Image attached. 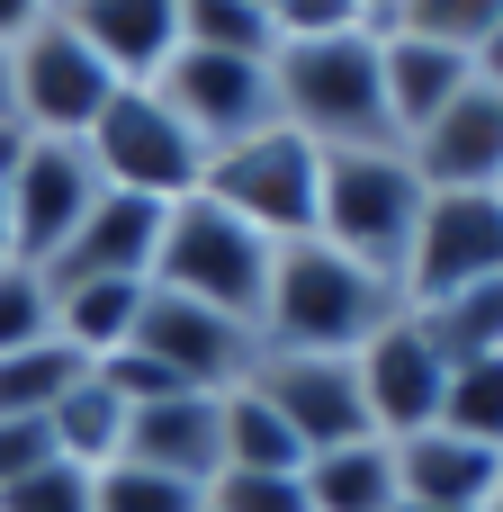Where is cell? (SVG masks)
I'll return each mask as SVG.
<instances>
[{"mask_svg":"<svg viewBox=\"0 0 503 512\" xmlns=\"http://www.w3.org/2000/svg\"><path fill=\"white\" fill-rule=\"evenodd\" d=\"M270 90H279V126H297L315 153H369L396 144L387 126V81H378V0L360 27L342 36H306L270 54Z\"/></svg>","mask_w":503,"mask_h":512,"instance_id":"cell-1","label":"cell"},{"mask_svg":"<svg viewBox=\"0 0 503 512\" xmlns=\"http://www.w3.org/2000/svg\"><path fill=\"white\" fill-rule=\"evenodd\" d=\"M387 315H396V279H378L306 234V243H279L252 342L261 351H360Z\"/></svg>","mask_w":503,"mask_h":512,"instance_id":"cell-2","label":"cell"},{"mask_svg":"<svg viewBox=\"0 0 503 512\" xmlns=\"http://www.w3.org/2000/svg\"><path fill=\"white\" fill-rule=\"evenodd\" d=\"M423 180L405 162V144H369V153H324V189H315V243H333L342 261L396 279L405 243L423 225Z\"/></svg>","mask_w":503,"mask_h":512,"instance_id":"cell-3","label":"cell"},{"mask_svg":"<svg viewBox=\"0 0 503 512\" xmlns=\"http://www.w3.org/2000/svg\"><path fill=\"white\" fill-rule=\"evenodd\" d=\"M270 261H279V243H261L243 216H225L216 198H180V207L162 216L153 279H144V288H171V297H189V306H216L225 324H261Z\"/></svg>","mask_w":503,"mask_h":512,"instance_id":"cell-4","label":"cell"},{"mask_svg":"<svg viewBox=\"0 0 503 512\" xmlns=\"http://www.w3.org/2000/svg\"><path fill=\"white\" fill-rule=\"evenodd\" d=\"M108 99H117V81H108V63L72 36L63 0H36L27 36L9 45V117H18L36 144H81Z\"/></svg>","mask_w":503,"mask_h":512,"instance_id":"cell-5","label":"cell"},{"mask_svg":"<svg viewBox=\"0 0 503 512\" xmlns=\"http://www.w3.org/2000/svg\"><path fill=\"white\" fill-rule=\"evenodd\" d=\"M486 279H503V189H432L405 243V270H396V306L432 315Z\"/></svg>","mask_w":503,"mask_h":512,"instance_id":"cell-6","label":"cell"},{"mask_svg":"<svg viewBox=\"0 0 503 512\" xmlns=\"http://www.w3.org/2000/svg\"><path fill=\"white\" fill-rule=\"evenodd\" d=\"M81 153H90L99 189L153 198V207H180V198H198V180H207V153L189 144V126H180L153 90H117V99L99 108V126L81 135Z\"/></svg>","mask_w":503,"mask_h":512,"instance_id":"cell-7","label":"cell"},{"mask_svg":"<svg viewBox=\"0 0 503 512\" xmlns=\"http://www.w3.org/2000/svg\"><path fill=\"white\" fill-rule=\"evenodd\" d=\"M315 189H324V153L297 126H270V135L216 153L207 180H198V198H216L225 216H243L261 243H306L315 234Z\"/></svg>","mask_w":503,"mask_h":512,"instance_id":"cell-8","label":"cell"},{"mask_svg":"<svg viewBox=\"0 0 503 512\" xmlns=\"http://www.w3.org/2000/svg\"><path fill=\"white\" fill-rule=\"evenodd\" d=\"M153 99L189 126V144L216 162L252 135L279 126V90H270V63H243V54H207V45H180L153 81Z\"/></svg>","mask_w":503,"mask_h":512,"instance_id":"cell-9","label":"cell"},{"mask_svg":"<svg viewBox=\"0 0 503 512\" xmlns=\"http://www.w3.org/2000/svg\"><path fill=\"white\" fill-rule=\"evenodd\" d=\"M279 423L288 441L315 459V450H351V441H378L369 414H360V369L351 351H252V378H243Z\"/></svg>","mask_w":503,"mask_h":512,"instance_id":"cell-10","label":"cell"},{"mask_svg":"<svg viewBox=\"0 0 503 512\" xmlns=\"http://www.w3.org/2000/svg\"><path fill=\"white\" fill-rule=\"evenodd\" d=\"M126 351H144L171 387H189V396H225V387H243L252 378V324H225L216 306H189V297H171V288H144V306H135V333H126Z\"/></svg>","mask_w":503,"mask_h":512,"instance_id":"cell-11","label":"cell"},{"mask_svg":"<svg viewBox=\"0 0 503 512\" xmlns=\"http://www.w3.org/2000/svg\"><path fill=\"white\" fill-rule=\"evenodd\" d=\"M351 369H360V414H369V432L378 441H414V432H432L441 423V387H450V360H441V342L423 333V315H387L360 351H351Z\"/></svg>","mask_w":503,"mask_h":512,"instance_id":"cell-12","label":"cell"},{"mask_svg":"<svg viewBox=\"0 0 503 512\" xmlns=\"http://www.w3.org/2000/svg\"><path fill=\"white\" fill-rule=\"evenodd\" d=\"M99 207V171H90V153L81 144H27V162H18V180H9V198H0V216H9V252L18 261H54L63 243H72V225Z\"/></svg>","mask_w":503,"mask_h":512,"instance_id":"cell-13","label":"cell"},{"mask_svg":"<svg viewBox=\"0 0 503 512\" xmlns=\"http://www.w3.org/2000/svg\"><path fill=\"white\" fill-rule=\"evenodd\" d=\"M423 189H503V90L468 81L414 144H405Z\"/></svg>","mask_w":503,"mask_h":512,"instance_id":"cell-14","label":"cell"},{"mask_svg":"<svg viewBox=\"0 0 503 512\" xmlns=\"http://www.w3.org/2000/svg\"><path fill=\"white\" fill-rule=\"evenodd\" d=\"M63 18L108 63L117 90H153L162 63L180 54V0H63Z\"/></svg>","mask_w":503,"mask_h":512,"instance_id":"cell-15","label":"cell"},{"mask_svg":"<svg viewBox=\"0 0 503 512\" xmlns=\"http://www.w3.org/2000/svg\"><path fill=\"white\" fill-rule=\"evenodd\" d=\"M162 216H171V207H153V198L99 189V207H90V216L72 225V243L45 261V279H54V288H81V279H153Z\"/></svg>","mask_w":503,"mask_h":512,"instance_id":"cell-16","label":"cell"},{"mask_svg":"<svg viewBox=\"0 0 503 512\" xmlns=\"http://www.w3.org/2000/svg\"><path fill=\"white\" fill-rule=\"evenodd\" d=\"M378 81H387V126H396V144H414V135L477 81V63H468V54H441V45H423V36H405V27L387 18V0H378Z\"/></svg>","mask_w":503,"mask_h":512,"instance_id":"cell-17","label":"cell"},{"mask_svg":"<svg viewBox=\"0 0 503 512\" xmlns=\"http://www.w3.org/2000/svg\"><path fill=\"white\" fill-rule=\"evenodd\" d=\"M387 459H396V495L423 512H486L503 486V459L495 450H477V441H459V432H414V441H387Z\"/></svg>","mask_w":503,"mask_h":512,"instance_id":"cell-18","label":"cell"},{"mask_svg":"<svg viewBox=\"0 0 503 512\" xmlns=\"http://www.w3.org/2000/svg\"><path fill=\"white\" fill-rule=\"evenodd\" d=\"M126 468H153V477H180V486L207 495V477L225 468L216 396H162V405H135V423H126Z\"/></svg>","mask_w":503,"mask_h":512,"instance_id":"cell-19","label":"cell"},{"mask_svg":"<svg viewBox=\"0 0 503 512\" xmlns=\"http://www.w3.org/2000/svg\"><path fill=\"white\" fill-rule=\"evenodd\" d=\"M126 423H135V405L117 396V387H99V369L45 414V432H54V459L63 468H81V477H99V468H117L126 459Z\"/></svg>","mask_w":503,"mask_h":512,"instance_id":"cell-20","label":"cell"},{"mask_svg":"<svg viewBox=\"0 0 503 512\" xmlns=\"http://www.w3.org/2000/svg\"><path fill=\"white\" fill-rule=\"evenodd\" d=\"M297 486H306V512H396V459H387V441H351V450H315L306 468H297Z\"/></svg>","mask_w":503,"mask_h":512,"instance_id":"cell-21","label":"cell"},{"mask_svg":"<svg viewBox=\"0 0 503 512\" xmlns=\"http://www.w3.org/2000/svg\"><path fill=\"white\" fill-rule=\"evenodd\" d=\"M135 306H144V279H81V288H54V342H72L81 360H108V351H126Z\"/></svg>","mask_w":503,"mask_h":512,"instance_id":"cell-22","label":"cell"},{"mask_svg":"<svg viewBox=\"0 0 503 512\" xmlns=\"http://www.w3.org/2000/svg\"><path fill=\"white\" fill-rule=\"evenodd\" d=\"M216 441H225V468H243V477H297L306 468V450L288 441V423L252 396V387H225L216 396ZM216 468V477H225Z\"/></svg>","mask_w":503,"mask_h":512,"instance_id":"cell-23","label":"cell"},{"mask_svg":"<svg viewBox=\"0 0 503 512\" xmlns=\"http://www.w3.org/2000/svg\"><path fill=\"white\" fill-rule=\"evenodd\" d=\"M90 378V360L72 342H36V351H9L0 360V423H45L72 387Z\"/></svg>","mask_w":503,"mask_h":512,"instance_id":"cell-24","label":"cell"},{"mask_svg":"<svg viewBox=\"0 0 503 512\" xmlns=\"http://www.w3.org/2000/svg\"><path fill=\"white\" fill-rule=\"evenodd\" d=\"M180 45L270 63L279 54V18H270V0H180Z\"/></svg>","mask_w":503,"mask_h":512,"instance_id":"cell-25","label":"cell"},{"mask_svg":"<svg viewBox=\"0 0 503 512\" xmlns=\"http://www.w3.org/2000/svg\"><path fill=\"white\" fill-rule=\"evenodd\" d=\"M441 432H459V441H477V450L503 459V360H450Z\"/></svg>","mask_w":503,"mask_h":512,"instance_id":"cell-26","label":"cell"},{"mask_svg":"<svg viewBox=\"0 0 503 512\" xmlns=\"http://www.w3.org/2000/svg\"><path fill=\"white\" fill-rule=\"evenodd\" d=\"M423 333L441 342V360H503V279L459 288L450 306H432V315H423Z\"/></svg>","mask_w":503,"mask_h":512,"instance_id":"cell-27","label":"cell"},{"mask_svg":"<svg viewBox=\"0 0 503 512\" xmlns=\"http://www.w3.org/2000/svg\"><path fill=\"white\" fill-rule=\"evenodd\" d=\"M405 36H423V45H441V54H468L477 63V45L495 36V18H503V0H396L387 9Z\"/></svg>","mask_w":503,"mask_h":512,"instance_id":"cell-28","label":"cell"},{"mask_svg":"<svg viewBox=\"0 0 503 512\" xmlns=\"http://www.w3.org/2000/svg\"><path fill=\"white\" fill-rule=\"evenodd\" d=\"M54 342V279L36 261H0V360Z\"/></svg>","mask_w":503,"mask_h":512,"instance_id":"cell-29","label":"cell"},{"mask_svg":"<svg viewBox=\"0 0 503 512\" xmlns=\"http://www.w3.org/2000/svg\"><path fill=\"white\" fill-rule=\"evenodd\" d=\"M90 512H207L198 486H180V477H153V468H99L90 477Z\"/></svg>","mask_w":503,"mask_h":512,"instance_id":"cell-30","label":"cell"},{"mask_svg":"<svg viewBox=\"0 0 503 512\" xmlns=\"http://www.w3.org/2000/svg\"><path fill=\"white\" fill-rule=\"evenodd\" d=\"M207 512H306V486L297 477H243V468H225V477H207Z\"/></svg>","mask_w":503,"mask_h":512,"instance_id":"cell-31","label":"cell"},{"mask_svg":"<svg viewBox=\"0 0 503 512\" xmlns=\"http://www.w3.org/2000/svg\"><path fill=\"white\" fill-rule=\"evenodd\" d=\"M0 512H90V477L54 459V468H36V477L0 486Z\"/></svg>","mask_w":503,"mask_h":512,"instance_id":"cell-32","label":"cell"},{"mask_svg":"<svg viewBox=\"0 0 503 512\" xmlns=\"http://www.w3.org/2000/svg\"><path fill=\"white\" fill-rule=\"evenodd\" d=\"M270 18H279V45H306V36H342V27H360L369 0H270Z\"/></svg>","mask_w":503,"mask_h":512,"instance_id":"cell-33","label":"cell"},{"mask_svg":"<svg viewBox=\"0 0 503 512\" xmlns=\"http://www.w3.org/2000/svg\"><path fill=\"white\" fill-rule=\"evenodd\" d=\"M36 468H54V432L45 423H0V486L36 477Z\"/></svg>","mask_w":503,"mask_h":512,"instance_id":"cell-34","label":"cell"},{"mask_svg":"<svg viewBox=\"0 0 503 512\" xmlns=\"http://www.w3.org/2000/svg\"><path fill=\"white\" fill-rule=\"evenodd\" d=\"M27 144H36V135H27L18 117H0V198H9V180H18V162H27Z\"/></svg>","mask_w":503,"mask_h":512,"instance_id":"cell-35","label":"cell"},{"mask_svg":"<svg viewBox=\"0 0 503 512\" xmlns=\"http://www.w3.org/2000/svg\"><path fill=\"white\" fill-rule=\"evenodd\" d=\"M477 81H486V90H503V18H495V36L477 45Z\"/></svg>","mask_w":503,"mask_h":512,"instance_id":"cell-36","label":"cell"},{"mask_svg":"<svg viewBox=\"0 0 503 512\" xmlns=\"http://www.w3.org/2000/svg\"><path fill=\"white\" fill-rule=\"evenodd\" d=\"M0 117H9V45H0Z\"/></svg>","mask_w":503,"mask_h":512,"instance_id":"cell-37","label":"cell"},{"mask_svg":"<svg viewBox=\"0 0 503 512\" xmlns=\"http://www.w3.org/2000/svg\"><path fill=\"white\" fill-rule=\"evenodd\" d=\"M486 512H503V486H495V504H486Z\"/></svg>","mask_w":503,"mask_h":512,"instance_id":"cell-38","label":"cell"},{"mask_svg":"<svg viewBox=\"0 0 503 512\" xmlns=\"http://www.w3.org/2000/svg\"><path fill=\"white\" fill-rule=\"evenodd\" d=\"M396 512H423V504H396Z\"/></svg>","mask_w":503,"mask_h":512,"instance_id":"cell-39","label":"cell"}]
</instances>
